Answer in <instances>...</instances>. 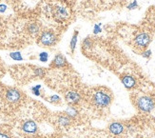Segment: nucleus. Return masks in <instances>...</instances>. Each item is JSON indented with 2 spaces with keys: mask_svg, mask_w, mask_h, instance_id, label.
<instances>
[{
  "mask_svg": "<svg viewBox=\"0 0 155 138\" xmlns=\"http://www.w3.org/2000/svg\"><path fill=\"white\" fill-rule=\"evenodd\" d=\"M93 102L95 103L96 106L104 108V107H107L110 104L111 98L109 94L104 92H97L93 96Z\"/></svg>",
  "mask_w": 155,
  "mask_h": 138,
  "instance_id": "f257e3e1",
  "label": "nucleus"
},
{
  "mask_svg": "<svg viewBox=\"0 0 155 138\" xmlns=\"http://www.w3.org/2000/svg\"><path fill=\"white\" fill-rule=\"evenodd\" d=\"M138 108L144 113H149L154 108V101L147 96H143V97L139 98L137 102Z\"/></svg>",
  "mask_w": 155,
  "mask_h": 138,
  "instance_id": "f03ea898",
  "label": "nucleus"
},
{
  "mask_svg": "<svg viewBox=\"0 0 155 138\" xmlns=\"http://www.w3.org/2000/svg\"><path fill=\"white\" fill-rule=\"evenodd\" d=\"M57 37L52 32H44L40 36V42L44 46H52L56 43Z\"/></svg>",
  "mask_w": 155,
  "mask_h": 138,
  "instance_id": "7ed1b4c3",
  "label": "nucleus"
},
{
  "mask_svg": "<svg viewBox=\"0 0 155 138\" xmlns=\"http://www.w3.org/2000/svg\"><path fill=\"white\" fill-rule=\"evenodd\" d=\"M21 97H22L21 93L16 89H10L6 93V100L9 103H12V104L19 102L21 100Z\"/></svg>",
  "mask_w": 155,
  "mask_h": 138,
  "instance_id": "20e7f679",
  "label": "nucleus"
},
{
  "mask_svg": "<svg viewBox=\"0 0 155 138\" xmlns=\"http://www.w3.org/2000/svg\"><path fill=\"white\" fill-rule=\"evenodd\" d=\"M65 99L67 102H68V104L73 106V105L77 104V103L81 100V95L76 92L71 91L65 94Z\"/></svg>",
  "mask_w": 155,
  "mask_h": 138,
  "instance_id": "39448f33",
  "label": "nucleus"
},
{
  "mask_svg": "<svg viewBox=\"0 0 155 138\" xmlns=\"http://www.w3.org/2000/svg\"><path fill=\"white\" fill-rule=\"evenodd\" d=\"M22 130L27 133H35L37 130V125L35 121L28 120L22 125Z\"/></svg>",
  "mask_w": 155,
  "mask_h": 138,
  "instance_id": "423d86ee",
  "label": "nucleus"
},
{
  "mask_svg": "<svg viewBox=\"0 0 155 138\" xmlns=\"http://www.w3.org/2000/svg\"><path fill=\"white\" fill-rule=\"evenodd\" d=\"M135 42L140 47H146L150 42V37L147 33H140L135 38Z\"/></svg>",
  "mask_w": 155,
  "mask_h": 138,
  "instance_id": "0eeeda50",
  "label": "nucleus"
},
{
  "mask_svg": "<svg viewBox=\"0 0 155 138\" xmlns=\"http://www.w3.org/2000/svg\"><path fill=\"white\" fill-rule=\"evenodd\" d=\"M66 65H67V60L62 54H57L51 63V67L53 68H61V67H65Z\"/></svg>",
  "mask_w": 155,
  "mask_h": 138,
  "instance_id": "6e6552de",
  "label": "nucleus"
},
{
  "mask_svg": "<svg viewBox=\"0 0 155 138\" xmlns=\"http://www.w3.org/2000/svg\"><path fill=\"white\" fill-rule=\"evenodd\" d=\"M71 121H72V118L68 115V114H62V115H59L58 116V119H57V122H58V125H60L63 128H67L69 127L71 124Z\"/></svg>",
  "mask_w": 155,
  "mask_h": 138,
  "instance_id": "1a4fd4ad",
  "label": "nucleus"
},
{
  "mask_svg": "<svg viewBox=\"0 0 155 138\" xmlns=\"http://www.w3.org/2000/svg\"><path fill=\"white\" fill-rule=\"evenodd\" d=\"M110 133L115 134V135H118L120 133H123L124 130V127L121 123H118V122H114V123H111L110 125Z\"/></svg>",
  "mask_w": 155,
  "mask_h": 138,
  "instance_id": "9d476101",
  "label": "nucleus"
},
{
  "mask_svg": "<svg viewBox=\"0 0 155 138\" xmlns=\"http://www.w3.org/2000/svg\"><path fill=\"white\" fill-rule=\"evenodd\" d=\"M54 15L58 20H64L68 17V12L65 8L63 7H58V8L55 9V12H54Z\"/></svg>",
  "mask_w": 155,
  "mask_h": 138,
  "instance_id": "9b49d317",
  "label": "nucleus"
},
{
  "mask_svg": "<svg viewBox=\"0 0 155 138\" xmlns=\"http://www.w3.org/2000/svg\"><path fill=\"white\" fill-rule=\"evenodd\" d=\"M122 82L125 85V87L127 89H131L135 86V80H134L133 77L130 76V75H126V76H124L122 78Z\"/></svg>",
  "mask_w": 155,
  "mask_h": 138,
  "instance_id": "f8f14e48",
  "label": "nucleus"
},
{
  "mask_svg": "<svg viewBox=\"0 0 155 138\" xmlns=\"http://www.w3.org/2000/svg\"><path fill=\"white\" fill-rule=\"evenodd\" d=\"M66 113L68 114L71 117V118H74V117H76V115L78 114L76 109L74 107H72V106L69 107L68 109H66Z\"/></svg>",
  "mask_w": 155,
  "mask_h": 138,
  "instance_id": "ddd939ff",
  "label": "nucleus"
},
{
  "mask_svg": "<svg viewBox=\"0 0 155 138\" xmlns=\"http://www.w3.org/2000/svg\"><path fill=\"white\" fill-rule=\"evenodd\" d=\"M77 36H78V32L76 31L73 34V36L71 38V44H70V47H71V52H73L75 50V46H76V42H77Z\"/></svg>",
  "mask_w": 155,
  "mask_h": 138,
  "instance_id": "4468645a",
  "label": "nucleus"
},
{
  "mask_svg": "<svg viewBox=\"0 0 155 138\" xmlns=\"http://www.w3.org/2000/svg\"><path fill=\"white\" fill-rule=\"evenodd\" d=\"M39 31V27L36 24H31L29 26V32L31 33H37Z\"/></svg>",
  "mask_w": 155,
  "mask_h": 138,
  "instance_id": "2eb2a0df",
  "label": "nucleus"
},
{
  "mask_svg": "<svg viewBox=\"0 0 155 138\" xmlns=\"http://www.w3.org/2000/svg\"><path fill=\"white\" fill-rule=\"evenodd\" d=\"M10 56L13 59V60H17V61H20L22 60V56H21V53L20 52H12L10 54Z\"/></svg>",
  "mask_w": 155,
  "mask_h": 138,
  "instance_id": "dca6fc26",
  "label": "nucleus"
},
{
  "mask_svg": "<svg viewBox=\"0 0 155 138\" xmlns=\"http://www.w3.org/2000/svg\"><path fill=\"white\" fill-rule=\"evenodd\" d=\"M49 59V54L47 53V52H41L39 54V60L41 61V62H47Z\"/></svg>",
  "mask_w": 155,
  "mask_h": 138,
  "instance_id": "f3484780",
  "label": "nucleus"
},
{
  "mask_svg": "<svg viewBox=\"0 0 155 138\" xmlns=\"http://www.w3.org/2000/svg\"><path fill=\"white\" fill-rule=\"evenodd\" d=\"M35 73L38 77H43L45 74V71H44V69H36L35 71Z\"/></svg>",
  "mask_w": 155,
  "mask_h": 138,
  "instance_id": "a211bd4d",
  "label": "nucleus"
},
{
  "mask_svg": "<svg viewBox=\"0 0 155 138\" xmlns=\"http://www.w3.org/2000/svg\"><path fill=\"white\" fill-rule=\"evenodd\" d=\"M41 89V86L40 85H37V86H35V87H32L31 88V92L35 93V95H40V91L39 89Z\"/></svg>",
  "mask_w": 155,
  "mask_h": 138,
  "instance_id": "6ab92c4d",
  "label": "nucleus"
},
{
  "mask_svg": "<svg viewBox=\"0 0 155 138\" xmlns=\"http://www.w3.org/2000/svg\"><path fill=\"white\" fill-rule=\"evenodd\" d=\"M50 102L51 103H59L60 102V97L58 95H52L50 98Z\"/></svg>",
  "mask_w": 155,
  "mask_h": 138,
  "instance_id": "aec40b11",
  "label": "nucleus"
},
{
  "mask_svg": "<svg viewBox=\"0 0 155 138\" xmlns=\"http://www.w3.org/2000/svg\"><path fill=\"white\" fill-rule=\"evenodd\" d=\"M91 46V41L90 38H86L83 42V47L84 48H90Z\"/></svg>",
  "mask_w": 155,
  "mask_h": 138,
  "instance_id": "412c9836",
  "label": "nucleus"
},
{
  "mask_svg": "<svg viewBox=\"0 0 155 138\" xmlns=\"http://www.w3.org/2000/svg\"><path fill=\"white\" fill-rule=\"evenodd\" d=\"M137 7V2L136 1H134V2H132L130 5H129V7H127V8H129L130 10H133L134 8H136Z\"/></svg>",
  "mask_w": 155,
  "mask_h": 138,
  "instance_id": "4be33fe9",
  "label": "nucleus"
},
{
  "mask_svg": "<svg viewBox=\"0 0 155 138\" xmlns=\"http://www.w3.org/2000/svg\"><path fill=\"white\" fill-rule=\"evenodd\" d=\"M100 24L99 25H95V27H94V33H98L101 32V28H100Z\"/></svg>",
  "mask_w": 155,
  "mask_h": 138,
  "instance_id": "5701e85b",
  "label": "nucleus"
},
{
  "mask_svg": "<svg viewBox=\"0 0 155 138\" xmlns=\"http://www.w3.org/2000/svg\"><path fill=\"white\" fill-rule=\"evenodd\" d=\"M150 54H151V52H150V51H147L146 52L143 53V56H144V57H150Z\"/></svg>",
  "mask_w": 155,
  "mask_h": 138,
  "instance_id": "b1692460",
  "label": "nucleus"
},
{
  "mask_svg": "<svg viewBox=\"0 0 155 138\" xmlns=\"http://www.w3.org/2000/svg\"><path fill=\"white\" fill-rule=\"evenodd\" d=\"M0 138H11L8 134H6L4 133H0Z\"/></svg>",
  "mask_w": 155,
  "mask_h": 138,
  "instance_id": "393cba45",
  "label": "nucleus"
},
{
  "mask_svg": "<svg viewBox=\"0 0 155 138\" xmlns=\"http://www.w3.org/2000/svg\"><path fill=\"white\" fill-rule=\"evenodd\" d=\"M6 11V6L5 5H0V12H4Z\"/></svg>",
  "mask_w": 155,
  "mask_h": 138,
  "instance_id": "a878e982",
  "label": "nucleus"
}]
</instances>
